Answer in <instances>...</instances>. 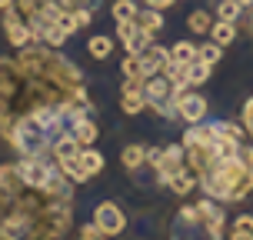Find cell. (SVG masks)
Returning a JSON list of instances; mask_svg holds the SVG:
<instances>
[{
    "label": "cell",
    "mask_w": 253,
    "mask_h": 240,
    "mask_svg": "<svg viewBox=\"0 0 253 240\" xmlns=\"http://www.w3.org/2000/svg\"><path fill=\"white\" fill-rule=\"evenodd\" d=\"M93 103L80 67L57 47L30 44L17 57H0V134L43 107Z\"/></svg>",
    "instance_id": "6da1fadb"
},
{
    "label": "cell",
    "mask_w": 253,
    "mask_h": 240,
    "mask_svg": "<svg viewBox=\"0 0 253 240\" xmlns=\"http://www.w3.org/2000/svg\"><path fill=\"white\" fill-rule=\"evenodd\" d=\"M74 220V180L47 187L20 180L17 164L0 167V240H63Z\"/></svg>",
    "instance_id": "7a4b0ae2"
},
{
    "label": "cell",
    "mask_w": 253,
    "mask_h": 240,
    "mask_svg": "<svg viewBox=\"0 0 253 240\" xmlns=\"http://www.w3.org/2000/svg\"><path fill=\"white\" fill-rule=\"evenodd\" d=\"M223 220H227L223 207L207 197L177 214L173 240H223Z\"/></svg>",
    "instance_id": "3957f363"
},
{
    "label": "cell",
    "mask_w": 253,
    "mask_h": 240,
    "mask_svg": "<svg viewBox=\"0 0 253 240\" xmlns=\"http://www.w3.org/2000/svg\"><path fill=\"white\" fill-rule=\"evenodd\" d=\"M147 160H150L153 170H157V180L167 184V180L183 167L187 150H183V144H170V147H164V150H147Z\"/></svg>",
    "instance_id": "277c9868"
},
{
    "label": "cell",
    "mask_w": 253,
    "mask_h": 240,
    "mask_svg": "<svg viewBox=\"0 0 253 240\" xmlns=\"http://www.w3.org/2000/svg\"><path fill=\"white\" fill-rule=\"evenodd\" d=\"M93 224H97L107 237H117V234L126 230V214H124V207H117L114 200H103V203L93 207Z\"/></svg>",
    "instance_id": "5b68a950"
},
{
    "label": "cell",
    "mask_w": 253,
    "mask_h": 240,
    "mask_svg": "<svg viewBox=\"0 0 253 240\" xmlns=\"http://www.w3.org/2000/svg\"><path fill=\"white\" fill-rule=\"evenodd\" d=\"M3 34H7V40H10L17 50H24V47H30V44H37V40H34V30L27 27V20L17 17L13 7L3 10Z\"/></svg>",
    "instance_id": "8992f818"
},
{
    "label": "cell",
    "mask_w": 253,
    "mask_h": 240,
    "mask_svg": "<svg viewBox=\"0 0 253 240\" xmlns=\"http://www.w3.org/2000/svg\"><path fill=\"white\" fill-rule=\"evenodd\" d=\"M177 117L183 124H200L203 117H207V100H203L200 94H177Z\"/></svg>",
    "instance_id": "52a82bcc"
},
{
    "label": "cell",
    "mask_w": 253,
    "mask_h": 240,
    "mask_svg": "<svg viewBox=\"0 0 253 240\" xmlns=\"http://www.w3.org/2000/svg\"><path fill=\"white\" fill-rule=\"evenodd\" d=\"M140 67H143V77H153V74H164L167 63H170V50L167 47H157V44H150L147 50H140Z\"/></svg>",
    "instance_id": "ba28073f"
},
{
    "label": "cell",
    "mask_w": 253,
    "mask_h": 240,
    "mask_svg": "<svg viewBox=\"0 0 253 240\" xmlns=\"http://www.w3.org/2000/svg\"><path fill=\"white\" fill-rule=\"evenodd\" d=\"M120 107H124V114H130V117H137L140 110L147 107V97H143V84H140V80H124Z\"/></svg>",
    "instance_id": "9c48e42d"
},
{
    "label": "cell",
    "mask_w": 253,
    "mask_h": 240,
    "mask_svg": "<svg viewBox=\"0 0 253 240\" xmlns=\"http://www.w3.org/2000/svg\"><path fill=\"white\" fill-rule=\"evenodd\" d=\"M70 134L80 140V147H93V144H97V137H100V127H97V120L87 114V117H80V120L74 124V130H70Z\"/></svg>",
    "instance_id": "30bf717a"
},
{
    "label": "cell",
    "mask_w": 253,
    "mask_h": 240,
    "mask_svg": "<svg viewBox=\"0 0 253 240\" xmlns=\"http://www.w3.org/2000/svg\"><path fill=\"white\" fill-rule=\"evenodd\" d=\"M167 187L173 190V193H177V197H187L190 190L197 187V174H193V170H190V167H180L177 174H173V177L167 180Z\"/></svg>",
    "instance_id": "8fae6325"
},
{
    "label": "cell",
    "mask_w": 253,
    "mask_h": 240,
    "mask_svg": "<svg viewBox=\"0 0 253 240\" xmlns=\"http://www.w3.org/2000/svg\"><path fill=\"white\" fill-rule=\"evenodd\" d=\"M77 160H80V167H84V174H87V177H97V174L103 170V164H107V160H103V153L100 150H90V147H80Z\"/></svg>",
    "instance_id": "7c38bea8"
},
{
    "label": "cell",
    "mask_w": 253,
    "mask_h": 240,
    "mask_svg": "<svg viewBox=\"0 0 253 240\" xmlns=\"http://www.w3.org/2000/svg\"><path fill=\"white\" fill-rule=\"evenodd\" d=\"M120 164L133 174V170H140V167L147 164V147L143 144H130V147H124L120 150Z\"/></svg>",
    "instance_id": "4fadbf2b"
},
{
    "label": "cell",
    "mask_w": 253,
    "mask_h": 240,
    "mask_svg": "<svg viewBox=\"0 0 253 240\" xmlns=\"http://www.w3.org/2000/svg\"><path fill=\"white\" fill-rule=\"evenodd\" d=\"M67 37H70V34H67L60 24H47L43 30H40L37 44H47V47H57V50H60L63 44H67Z\"/></svg>",
    "instance_id": "5bb4252c"
},
{
    "label": "cell",
    "mask_w": 253,
    "mask_h": 240,
    "mask_svg": "<svg viewBox=\"0 0 253 240\" xmlns=\"http://www.w3.org/2000/svg\"><path fill=\"white\" fill-rule=\"evenodd\" d=\"M210 40L220 44V47L233 44V40H237V24H230V20H216V24L210 27Z\"/></svg>",
    "instance_id": "9a60e30c"
},
{
    "label": "cell",
    "mask_w": 253,
    "mask_h": 240,
    "mask_svg": "<svg viewBox=\"0 0 253 240\" xmlns=\"http://www.w3.org/2000/svg\"><path fill=\"white\" fill-rule=\"evenodd\" d=\"M80 153V140L74 137V134H63L60 140H57V147H53V160H63V157H77Z\"/></svg>",
    "instance_id": "2e32d148"
},
{
    "label": "cell",
    "mask_w": 253,
    "mask_h": 240,
    "mask_svg": "<svg viewBox=\"0 0 253 240\" xmlns=\"http://www.w3.org/2000/svg\"><path fill=\"white\" fill-rule=\"evenodd\" d=\"M87 50H90V57H97V60H107V57L114 53V40L103 37V34H97V37H90V40H87Z\"/></svg>",
    "instance_id": "e0dca14e"
},
{
    "label": "cell",
    "mask_w": 253,
    "mask_h": 240,
    "mask_svg": "<svg viewBox=\"0 0 253 240\" xmlns=\"http://www.w3.org/2000/svg\"><path fill=\"white\" fill-rule=\"evenodd\" d=\"M137 24L143 27V30H150V34H160V30H164V17H160V10L147 7V10H137Z\"/></svg>",
    "instance_id": "ac0fdd59"
},
{
    "label": "cell",
    "mask_w": 253,
    "mask_h": 240,
    "mask_svg": "<svg viewBox=\"0 0 253 240\" xmlns=\"http://www.w3.org/2000/svg\"><path fill=\"white\" fill-rule=\"evenodd\" d=\"M170 60H173V63H183V67H187V63L197 60V47H193V44H187V40H177V44L170 47Z\"/></svg>",
    "instance_id": "d6986e66"
},
{
    "label": "cell",
    "mask_w": 253,
    "mask_h": 240,
    "mask_svg": "<svg viewBox=\"0 0 253 240\" xmlns=\"http://www.w3.org/2000/svg\"><path fill=\"white\" fill-rule=\"evenodd\" d=\"M57 164H60L63 177L74 180V184H84V180H90L87 174H84V167H80V160H77V157H63V160H57Z\"/></svg>",
    "instance_id": "ffe728a7"
},
{
    "label": "cell",
    "mask_w": 253,
    "mask_h": 240,
    "mask_svg": "<svg viewBox=\"0 0 253 240\" xmlns=\"http://www.w3.org/2000/svg\"><path fill=\"white\" fill-rule=\"evenodd\" d=\"M120 70H124V80H147L143 77V67H140V57H133V53H126L124 57V63H120Z\"/></svg>",
    "instance_id": "44dd1931"
},
{
    "label": "cell",
    "mask_w": 253,
    "mask_h": 240,
    "mask_svg": "<svg viewBox=\"0 0 253 240\" xmlns=\"http://www.w3.org/2000/svg\"><path fill=\"white\" fill-rule=\"evenodd\" d=\"M187 27L193 30V34H210L213 20H210V13H207V10H193V13L187 17Z\"/></svg>",
    "instance_id": "7402d4cb"
},
{
    "label": "cell",
    "mask_w": 253,
    "mask_h": 240,
    "mask_svg": "<svg viewBox=\"0 0 253 240\" xmlns=\"http://www.w3.org/2000/svg\"><path fill=\"white\" fill-rule=\"evenodd\" d=\"M220 57H223V47H220V44H213V40H210V44H203V47H197V60L207 63V67H213Z\"/></svg>",
    "instance_id": "603a6c76"
},
{
    "label": "cell",
    "mask_w": 253,
    "mask_h": 240,
    "mask_svg": "<svg viewBox=\"0 0 253 240\" xmlns=\"http://www.w3.org/2000/svg\"><path fill=\"white\" fill-rule=\"evenodd\" d=\"M187 77H190V87H200V84L210 80V67L200 63V60H193V63H187Z\"/></svg>",
    "instance_id": "cb8c5ba5"
},
{
    "label": "cell",
    "mask_w": 253,
    "mask_h": 240,
    "mask_svg": "<svg viewBox=\"0 0 253 240\" xmlns=\"http://www.w3.org/2000/svg\"><path fill=\"white\" fill-rule=\"evenodd\" d=\"M240 3H237V0H220V3H216V17H220V20H230V24H237V17H240Z\"/></svg>",
    "instance_id": "d4e9b609"
},
{
    "label": "cell",
    "mask_w": 253,
    "mask_h": 240,
    "mask_svg": "<svg viewBox=\"0 0 253 240\" xmlns=\"http://www.w3.org/2000/svg\"><path fill=\"white\" fill-rule=\"evenodd\" d=\"M63 10H84V13H97L100 10V0H57Z\"/></svg>",
    "instance_id": "484cf974"
},
{
    "label": "cell",
    "mask_w": 253,
    "mask_h": 240,
    "mask_svg": "<svg viewBox=\"0 0 253 240\" xmlns=\"http://www.w3.org/2000/svg\"><path fill=\"white\" fill-rule=\"evenodd\" d=\"M137 17V3L133 0H117L114 3V20L120 24V20H133Z\"/></svg>",
    "instance_id": "4316f807"
},
{
    "label": "cell",
    "mask_w": 253,
    "mask_h": 240,
    "mask_svg": "<svg viewBox=\"0 0 253 240\" xmlns=\"http://www.w3.org/2000/svg\"><path fill=\"white\" fill-rule=\"evenodd\" d=\"M77 240H107V234H103V230L90 220V224H84V227L77 230Z\"/></svg>",
    "instance_id": "83f0119b"
},
{
    "label": "cell",
    "mask_w": 253,
    "mask_h": 240,
    "mask_svg": "<svg viewBox=\"0 0 253 240\" xmlns=\"http://www.w3.org/2000/svg\"><path fill=\"white\" fill-rule=\"evenodd\" d=\"M240 234H253V217L250 214H240L233 220V230H230V237H240Z\"/></svg>",
    "instance_id": "f1b7e54d"
},
{
    "label": "cell",
    "mask_w": 253,
    "mask_h": 240,
    "mask_svg": "<svg viewBox=\"0 0 253 240\" xmlns=\"http://www.w3.org/2000/svg\"><path fill=\"white\" fill-rule=\"evenodd\" d=\"M240 124H243V130H247V137L253 140V97L243 103V120H240Z\"/></svg>",
    "instance_id": "f546056e"
},
{
    "label": "cell",
    "mask_w": 253,
    "mask_h": 240,
    "mask_svg": "<svg viewBox=\"0 0 253 240\" xmlns=\"http://www.w3.org/2000/svg\"><path fill=\"white\" fill-rule=\"evenodd\" d=\"M147 7H153V10H167V7H173L177 0H143Z\"/></svg>",
    "instance_id": "4dcf8cb0"
},
{
    "label": "cell",
    "mask_w": 253,
    "mask_h": 240,
    "mask_svg": "<svg viewBox=\"0 0 253 240\" xmlns=\"http://www.w3.org/2000/svg\"><path fill=\"white\" fill-rule=\"evenodd\" d=\"M17 0H0V10H7V7H13Z\"/></svg>",
    "instance_id": "1f68e13d"
},
{
    "label": "cell",
    "mask_w": 253,
    "mask_h": 240,
    "mask_svg": "<svg viewBox=\"0 0 253 240\" xmlns=\"http://www.w3.org/2000/svg\"><path fill=\"white\" fill-rule=\"evenodd\" d=\"M237 3H240V7H253V0H237Z\"/></svg>",
    "instance_id": "d6a6232c"
}]
</instances>
